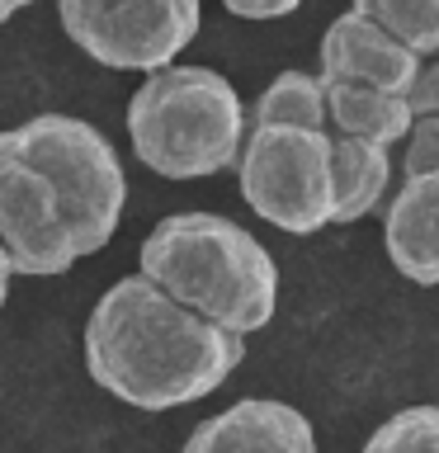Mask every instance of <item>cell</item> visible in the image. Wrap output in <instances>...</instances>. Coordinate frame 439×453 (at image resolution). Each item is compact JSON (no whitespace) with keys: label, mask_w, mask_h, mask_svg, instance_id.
I'll return each mask as SVG.
<instances>
[{"label":"cell","mask_w":439,"mask_h":453,"mask_svg":"<svg viewBox=\"0 0 439 453\" xmlns=\"http://www.w3.org/2000/svg\"><path fill=\"white\" fill-rule=\"evenodd\" d=\"M402 170L406 180L420 175H439V119H416L411 123V137L402 142Z\"/></svg>","instance_id":"obj_16"},{"label":"cell","mask_w":439,"mask_h":453,"mask_svg":"<svg viewBox=\"0 0 439 453\" xmlns=\"http://www.w3.org/2000/svg\"><path fill=\"white\" fill-rule=\"evenodd\" d=\"M10 137L66 198L85 255L104 250L127 203V175L113 142L76 113H38V119L10 127Z\"/></svg>","instance_id":"obj_4"},{"label":"cell","mask_w":439,"mask_h":453,"mask_svg":"<svg viewBox=\"0 0 439 453\" xmlns=\"http://www.w3.org/2000/svg\"><path fill=\"white\" fill-rule=\"evenodd\" d=\"M24 5H14V0H10V5H0V24H10L14 19V14H19Z\"/></svg>","instance_id":"obj_20"},{"label":"cell","mask_w":439,"mask_h":453,"mask_svg":"<svg viewBox=\"0 0 439 453\" xmlns=\"http://www.w3.org/2000/svg\"><path fill=\"white\" fill-rule=\"evenodd\" d=\"M180 453H317V434L297 406L274 396H246L194 425Z\"/></svg>","instance_id":"obj_9"},{"label":"cell","mask_w":439,"mask_h":453,"mask_svg":"<svg viewBox=\"0 0 439 453\" xmlns=\"http://www.w3.org/2000/svg\"><path fill=\"white\" fill-rule=\"evenodd\" d=\"M250 127H307L326 133V90L307 71H279L246 113Z\"/></svg>","instance_id":"obj_13"},{"label":"cell","mask_w":439,"mask_h":453,"mask_svg":"<svg viewBox=\"0 0 439 453\" xmlns=\"http://www.w3.org/2000/svg\"><path fill=\"white\" fill-rule=\"evenodd\" d=\"M137 274L198 321L246 340L274 321L279 265L222 212H170L147 232Z\"/></svg>","instance_id":"obj_2"},{"label":"cell","mask_w":439,"mask_h":453,"mask_svg":"<svg viewBox=\"0 0 439 453\" xmlns=\"http://www.w3.org/2000/svg\"><path fill=\"white\" fill-rule=\"evenodd\" d=\"M293 10H297L293 0H279V5H241V0H227V14H236V19H283Z\"/></svg>","instance_id":"obj_18"},{"label":"cell","mask_w":439,"mask_h":453,"mask_svg":"<svg viewBox=\"0 0 439 453\" xmlns=\"http://www.w3.org/2000/svg\"><path fill=\"white\" fill-rule=\"evenodd\" d=\"M236 180L255 218L289 236H312L335 222L331 133L250 127L236 161Z\"/></svg>","instance_id":"obj_5"},{"label":"cell","mask_w":439,"mask_h":453,"mask_svg":"<svg viewBox=\"0 0 439 453\" xmlns=\"http://www.w3.org/2000/svg\"><path fill=\"white\" fill-rule=\"evenodd\" d=\"M388 260L402 279L435 288L439 283V175L402 180L382 218Z\"/></svg>","instance_id":"obj_10"},{"label":"cell","mask_w":439,"mask_h":453,"mask_svg":"<svg viewBox=\"0 0 439 453\" xmlns=\"http://www.w3.org/2000/svg\"><path fill=\"white\" fill-rule=\"evenodd\" d=\"M66 38L109 71H156L175 66V57L194 42L204 10L194 0H142V5H90L66 0L57 10Z\"/></svg>","instance_id":"obj_6"},{"label":"cell","mask_w":439,"mask_h":453,"mask_svg":"<svg viewBox=\"0 0 439 453\" xmlns=\"http://www.w3.org/2000/svg\"><path fill=\"white\" fill-rule=\"evenodd\" d=\"M406 109H411V119H439V57L420 62V76L406 90Z\"/></svg>","instance_id":"obj_17"},{"label":"cell","mask_w":439,"mask_h":453,"mask_svg":"<svg viewBox=\"0 0 439 453\" xmlns=\"http://www.w3.org/2000/svg\"><path fill=\"white\" fill-rule=\"evenodd\" d=\"M326 90V133L340 142H364V147H402L411 137V109L406 99L364 90V85H321Z\"/></svg>","instance_id":"obj_11"},{"label":"cell","mask_w":439,"mask_h":453,"mask_svg":"<svg viewBox=\"0 0 439 453\" xmlns=\"http://www.w3.org/2000/svg\"><path fill=\"white\" fill-rule=\"evenodd\" d=\"M364 453H439V406H406L368 434Z\"/></svg>","instance_id":"obj_15"},{"label":"cell","mask_w":439,"mask_h":453,"mask_svg":"<svg viewBox=\"0 0 439 453\" xmlns=\"http://www.w3.org/2000/svg\"><path fill=\"white\" fill-rule=\"evenodd\" d=\"M10 283H14V269H10V255H5V246H0V307L10 303Z\"/></svg>","instance_id":"obj_19"},{"label":"cell","mask_w":439,"mask_h":453,"mask_svg":"<svg viewBox=\"0 0 439 453\" xmlns=\"http://www.w3.org/2000/svg\"><path fill=\"white\" fill-rule=\"evenodd\" d=\"M0 246L14 274L52 279L85 260L66 198L57 184L19 151L10 127L0 133Z\"/></svg>","instance_id":"obj_7"},{"label":"cell","mask_w":439,"mask_h":453,"mask_svg":"<svg viewBox=\"0 0 439 453\" xmlns=\"http://www.w3.org/2000/svg\"><path fill=\"white\" fill-rule=\"evenodd\" d=\"M420 76V57L406 52L392 34H382L374 19L359 10H345L331 19L321 38V85H364V90H382L406 99V90Z\"/></svg>","instance_id":"obj_8"},{"label":"cell","mask_w":439,"mask_h":453,"mask_svg":"<svg viewBox=\"0 0 439 453\" xmlns=\"http://www.w3.org/2000/svg\"><path fill=\"white\" fill-rule=\"evenodd\" d=\"M246 104L212 66H166L127 99V142L161 180H208L241 161Z\"/></svg>","instance_id":"obj_3"},{"label":"cell","mask_w":439,"mask_h":453,"mask_svg":"<svg viewBox=\"0 0 439 453\" xmlns=\"http://www.w3.org/2000/svg\"><path fill=\"white\" fill-rule=\"evenodd\" d=\"M331 180H335V222L331 226L364 222L392 184V156L382 147L331 137Z\"/></svg>","instance_id":"obj_12"},{"label":"cell","mask_w":439,"mask_h":453,"mask_svg":"<svg viewBox=\"0 0 439 453\" xmlns=\"http://www.w3.org/2000/svg\"><path fill=\"white\" fill-rule=\"evenodd\" d=\"M364 19H374L382 34H392L406 52L439 57V0H359Z\"/></svg>","instance_id":"obj_14"},{"label":"cell","mask_w":439,"mask_h":453,"mask_svg":"<svg viewBox=\"0 0 439 453\" xmlns=\"http://www.w3.org/2000/svg\"><path fill=\"white\" fill-rule=\"evenodd\" d=\"M246 359V340L198 321L147 283L119 279L85 321V373L133 411H175L204 402Z\"/></svg>","instance_id":"obj_1"}]
</instances>
